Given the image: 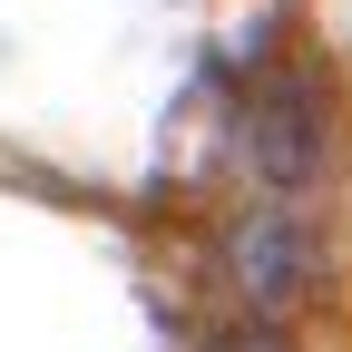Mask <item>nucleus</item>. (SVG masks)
<instances>
[{"label": "nucleus", "mask_w": 352, "mask_h": 352, "mask_svg": "<svg viewBox=\"0 0 352 352\" xmlns=\"http://www.w3.org/2000/svg\"><path fill=\"white\" fill-rule=\"evenodd\" d=\"M314 226H303V215L274 196V206H254L245 226L226 235V274H235V294L254 303V314H284V303H303L314 294Z\"/></svg>", "instance_id": "1"}, {"label": "nucleus", "mask_w": 352, "mask_h": 352, "mask_svg": "<svg viewBox=\"0 0 352 352\" xmlns=\"http://www.w3.org/2000/svg\"><path fill=\"white\" fill-rule=\"evenodd\" d=\"M215 352H294L284 333H235V342H215Z\"/></svg>", "instance_id": "3"}, {"label": "nucleus", "mask_w": 352, "mask_h": 352, "mask_svg": "<svg viewBox=\"0 0 352 352\" xmlns=\"http://www.w3.org/2000/svg\"><path fill=\"white\" fill-rule=\"evenodd\" d=\"M314 166H323V98H314V78H284V88H264V108H254V176L294 206L314 186Z\"/></svg>", "instance_id": "2"}]
</instances>
